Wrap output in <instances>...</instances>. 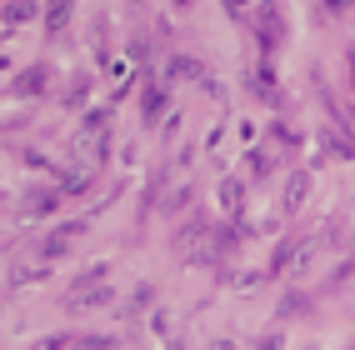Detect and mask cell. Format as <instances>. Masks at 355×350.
Wrapping results in <instances>:
<instances>
[{"label": "cell", "mask_w": 355, "mask_h": 350, "mask_svg": "<svg viewBox=\"0 0 355 350\" xmlns=\"http://www.w3.org/2000/svg\"><path fill=\"white\" fill-rule=\"evenodd\" d=\"M305 195H311V175H305V170H295V175H291V185H286V216H295Z\"/></svg>", "instance_id": "obj_1"}, {"label": "cell", "mask_w": 355, "mask_h": 350, "mask_svg": "<svg viewBox=\"0 0 355 350\" xmlns=\"http://www.w3.org/2000/svg\"><path fill=\"white\" fill-rule=\"evenodd\" d=\"M70 236H80V225H60L55 236H45V240H40V255H45V261H55V255L70 245Z\"/></svg>", "instance_id": "obj_2"}, {"label": "cell", "mask_w": 355, "mask_h": 350, "mask_svg": "<svg viewBox=\"0 0 355 350\" xmlns=\"http://www.w3.org/2000/svg\"><path fill=\"white\" fill-rule=\"evenodd\" d=\"M220 205L230 210V216H235V205H241V180H235V175L220 180Z\"/></svg>", "instance_id": "obj_3"}, {"label": "cell", "mask_w": 355, "mask_h": 350, "mask_svg": "<svg viewBox=\"0 0 355 350\" xmlns=\"http://www.w3.org/2000/svg\"><path fill=\"white\" fill-rule=\"evenodd\" d=\"M146 96H150V100H146V121H155V110L165 105V85H150Z\"/></svg>", "instance_id": "obj_4"}, {"label": "cell", "mask_w": 355, "mask_h": 350, "mask_svg": "<svg viewBox=\"0 0 355 350\" xmlns=\"http://www.w3.org/2000/svg\"><path fill=\"white\" fill-rule=\"evenodd\" d=\"M305 306H311V300H305L300 290H291V300H286V306H280V320H286V315H300Z\"/></svg>", "instance_id": "obj_5"}, {"label": "cell", "mask_w": 355, "mask_h": 350, "mask_svg": "<svg viewBox=\"0 0 355 350\" xmlns=\"http://www.w3.org/2000/svg\"><path fill=\"white\" fill-rule=\"evenodd\" d=\"M35 85H45V70H26V76H20V85H15V90H35Z\"/></svg>", "instance_id": "obj_6"}, {"label": "cell", "mask_w": 355, "mask_h": 350, "mask_svg": "<svg viewBox=\"0 0 355 350\" xmlns=\"http://www.w3.org/2000/svg\"><path fill=\"white\" fill-rule=\"evenodd\" d=\"M210 350H235V345H230V340H220V345H210Z\"/></svg>", "instance_id": "obj_7"}, {"label": "cell", "mask_w": 355, "mask_h": 350, "mask_svg": "<svg viewBox=\"0 0 355 350\" xmlns=\"http://www.w3.org/2000/svg\"><path fill=\"white\" fill-rule=\"evenodd\" d=\"M330 6H336V10H340V6H345V0H330Z\"/></svg>", "instance_id": "obj_8"}]
</instances>
